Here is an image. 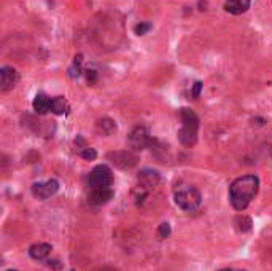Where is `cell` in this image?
Wrapping results in <instances>:
<instances>
[{
    "mask_svg": "<svg viewBox=\"0 0 272 271\" xmlns=\"http://www.w3.org/2000/svg\"><path fill=\"white\" fill-rule=\"evenodd\" d=\"M174 201L183 211H196L202 203L200 191L188 182H178L174 188Z\"/></svg>",
    "mask_w": 272,
    "mask_h": 271,
    "instance_id": "cell-2",
    "label": "cell"
},
{
    "mask_svg": "<svg viewBox=\"0 0 272 271\" xmlns=\"http://www.w3.org/2000/svg\"><path fill=\"white\" fill-rule=\"evenodd\" d=\"M136 34L137 36H145L146 32H150L152 31V24L150 23H140V24H137L136 26Z\"/></svg>",
    "mask_w": 272,
    "mask_h": 271,
    "instance_id": "cell-20",
    "label": "cell"
},
{
    "mask_svg": "<svg viewBox=\"0 0 272 271\" xmlns=\"http://www.w3.org/2000/svg\"><path fill=\"white\" fill-rule=\"evenodd\" d=\"M260 179L256 176H242L236 179L230 187V201L236 211L247 209L252 199L256 196Z\"/></svg>",
    "mask_w": 272,
    "mask_h": 271,
    "instance_id": "cell-1",
    "label": "cell"
},
{
    "mask_svg": "<svg viewBox=\"0 0 272 271\" xmlns=\"http://www.w3.org/2000/svg\"><path fill=\"white\" fill-rule=\"evenodd\" d=\"M220 271H232V269H220Z\"/></svg>",
    "mask_w": 272,
    "mask_h": 271,
    "instance_id": "cell-25",
    "label": "cell"
},
{
    "mask_svg": "<svg viewBox=\"0 0 272 271\" xmlns=\"http://www.w3.org/2000/svg\"><path fill=\"white\" fill-rule=\"evenodd\" d=\"M51 110L56 113V115H64L68 110V104L64 98H54L52 99V106H51Z\"/></svg>",
    "mask_w": 272,
    "mask_h": 271,
    "instance_id": "cell-16",
    "label": "cell"
},
{
    "mask_svg": "<svg viewBox=\"0 0 272 271\" xmlns=\"http://www.w3.org/2000/svg\"><path fill=\"white\" fill-rule=\"evenodd\" d=\"M250 8V0H226L224 10L231 15H242Z\"/></svg>",
    "mask_w": 272,
    "mask_h": 271,
    "instance_id": "cell-11",
    "label": "cell"
},
{
    "mask_svg": "<svg viewBox=\"0 0 272 271\" xmlns=\"http://www.w3.org/2000/svg\"><path fill=\"white\" fill-rule=\"evenodd\" d=\"M150 144H152V137L148 134L146 128L136 126L129 133V145L132 147L134 150H144V148H146Z\"/></svg>",
    "mask_w": 272,
    "mask_h": 271,
    "instance_id": "cell-4",
    "label": "cell"
},
{
    "mask_svg": "<svg viewBox=\"0 0 272 271\" xmlns=\"http://www.w3.org/2000/svg\"><path fill=\"white\" fill-rule=\"evenodd\" d=\"M18 82H20V74L16 72V69L2 67V71H0V90H2V93L13 90Z\"/></svg>",
    "mask_w": 272,
    "mask_h": 271,
    "instance_id": "cell-7",
    "label": "cell"
},
{
    "mask_svg": "<svg viewBox=\"0 0 272 271\" xmlns=\"http://www.w3.org/2000/svg\"><path fill=\"white\" fill-rule=\"evenodd\" d=\"M178 141L185 147H192L198 141V129L182 126L178 131Z\"/></svg>",
    "mask_w": 272,
    "mask_h": 271,
    "instance_id": "cell-13",
    "label": "cell"
},
{
    "mask_svg": "<svg viewBox=\"0 0 272 271\" xmlns=\"http://www.w3.org/2000/svg\"><path fill=\"white\" fill-rule=\"evenodd\" d=\"M200 90H202V83H200V82H196L194 86H192V98L198 99L199 96H200Z\"/></svg>",
    "mask_w": 272,
    "mask_h": 271,
    "instance_id": "cell-22",
    "label": "cell"
},
{
    "mask_svg": "<svg viewBox=\"0 0 272 271\" xmlns=\"http://www.w3.org/2000/svg\"><path fill=\"white\" fill-rule=\"evenodd\" d=\"M51 253V246L46 242H37L29 247V255L34 260H45Z\"/></svg>",
    "mask_w": 272,
    "mask_h": 271,
    "instance_id": "cell-12",
    "label": "cell"
},
{
    "mask_svg": "<svg viewBox=\"0 0 272 271\" xmlns=\"http://www.w3.org/2000/svg\"><path fill=\"white\" fill-rule=\"evenodd\" d=\"M34 110L38 113V115H46V113L51 110V106H52V99H50L46 94L43 93H38L35 96L34 99Z\"/></svg>",
    "mask_w": 272,
    "mask_h": 271,
    "instance_id": "cell-10",
    "label": "cell"
},
{
    "mask_svg": "<svg viewBox=\"0 0 272 271\" xmlns=\"http://www.w3.org/2000/svg\"><path fill=\"white\" fill-rule=\"evenodd\" d=\"M169 234H170V225L166 222L161 223L160 228H158V236H160V238H168Z\"/></svg>",
    "mask_w": 272,
    "mask_h": 271,
    "instance_id": "cell-21",
    "label": "cell"
},
{
    "mask_svg": "<svg viewBox=\"0 0 272 271\" xmlns=\"http://www.w3.org/2000/svg\"><path fill=\"white\" fill-rule=\"evenodd\" d=\"M86 78L90 83H96V80H98V74H96V71H86Z\"/></svg>",
    "mask_w": 272,
    "mask_h": 271,
    "instance_id": "cell-23",
    "label": "cell"
},
{
    "mask_svg": "<svg viewBox=\"0 0 272 271\" xmlns=\"http://www.w3.org/2000/svg\"><path fill=\"white\" fill-rule=\"evenodd\" d=\"M108 160L118 166L121 169H130L137 164V155H134L129 150H121V152H112L108 153Z\"/></svg>",
    "mask_w": 272,
    "mask_h": 271,
    "instance_id": "cell-5",
    "label": "cell"
},
{
    "mask_svg": "<svg viewBox=\"0 0 272 271\" xmlns=\"http://www.w3.org/2000/svg\"><path fill=\"white\" fill-rule=\"evenodd\" d=\"M59 190V182L54 179H50L46 182H38L32 185V195L38 199H48L52 195H56Z\"/></svg>",
    "mask_w": 272,
    "mask_h": 271,
    "instance_id": "cell-6",
    "label": "cell"
},
{
    "mask_svg": "<svg viewBox=\"0 0 272 271\" xmlns=\"http://www.w3.org/2000/svg\"><path fill=\"white\" fill-rule=\"evenodd\" d=\"M113 182V174L112 169L107 164H99L90 172L88 176V185L91 190H99V188H110Z\"/></svg>",
    "mask_w": 272,
    "mask_h": 271,
    "instance_id": "cell-3",
    "label": "cell"
},
{
    "mask_svg": "<svg viewBox=\"0 0 272 271\" xmlns=\"http://www.w3.org/2000/svg\"><path fill=\"white\" fill-rule=\"evenodd\" d=\"M113 198V191L110 188H99V190H91L88 201L94 206H102Z\"/></svg>",
    "mask_w": 272,
    "mask_h": 271,
    "instance_id": "cell-9",
    "label": "cell"
},
{
    "mask_svg": "<svg viewBox=\"0 0 272 271\" xmlns=\"http://www.w3.org/2000/svg\"><path fill=\"white\" fill-rule=\"evenodd\" d=\"M8 271H18V269H8Z\"/></svg>",
    "mask_w": 272,
    "mask_h": 271,
    "instance_id": "cell-26",
    "label": "cell"
},
{
    "mask_svg": "<svg viewBox=\"0 0 272 271\" xmlns=\"http://www.w3.org/2000/svg\"><path fill=\"white\" fill-rule=\"evenodd\" d=\"M100 271H116V269H113V268H104V269H100Z\"/></svg>",
    "mask_w": 272,
    "mask_h": 271,
    "instance_id": "cell-24",
    "label": "cell"
},
{
    "mask_svg": "<svg viewBox=\"0 0 272 271\" xmlns=\"http://www.w3.org/2000/svg\"><path fill=\"white\" fill-rule=\"evenodd\" d=\"M180 118H182V126L199 129V118L191 109H182L180 110Z\"/></svg>",
    "mask_w": 272,
    "mask_h": 271,
    "instance_id": "cell-14",
    "label": "cell"
},
{
    "mask_svg": "<svg viewBox=\"0 0 272 271\" xmlns=\"http://www.w3.org/2000/svg\"><path fill=\"white\" fill-rule=\"evenodd\" d=\"M234 226L236 230L240 231V233H245V231H250L252 230V218L247 217V215H239L234 218Z\"/></svg>",
    "mask_w": 272,
    "mask_h": 271,
    "instance_id": "cell-15",
    "label": "cell"
},
{
    "mask_svg": "<svg viewBox=\"0 0 272 271\" xmlns=\"http://www.w3.org/2000/svg\"><path fill=\"white\" fill-rule=\"evenodd\" d=\"M82 156H83L84 160H88V161H92V160H96V156H98V153H96L94 148H91V147H84V148H82Z\"/></svg>",
    "mask_w": 272,
    "mask_h": 271,
    "instance_id": "cell-19",
    "label": "cell"
},
{
    "mask_svg": "<svg viewBox=\"0 0 272 271\" xmlns=\"http://www.w3.org/2000/svg\"><path fill=\"white\" fill-rule=\"evenodd\" d=\"M138 183H140L138 187H142L145 190H150L160 183V174L153 169H144L138 174Z\"/></svg>",
    "mask_w": 272,
    "mask_h": 271,
    "instance_id": "cell-8",
    "label": "cell"
},
{
    "mask_svg": "<svg viewBox=\"0 0 272 271\" xmlns=\"http://www.w3.org/2000/svg\"><path fill=\"white\" fill-rule=\"evenodd\" d=\"M82 63H83L82 56H80V55L75 56L74 66L68 69V75L72 77V78H75V77H80V74H82Z\"/></svg>",
    "mask_w": 272,
    "mask_h": 271,
    "instance_id": "cell-18",
    "label": "cell"
},
{
    "mask_svg": "<svg viewBox=\"0 0 272 271\" xmlns=\"http://www.w3.org/2000/svg\"><path fill=\"white\" fill-rule=\"evenodd\" d=\"M98 128L102 131L104 134L108 136V134H113L116 131V123L110 118H102V120L98 121Z\"/></svg>",
    "mask_w": 272,
    "mask_h": 271,
    "instance_id": "cell-17",
    "label": "cell"
}]
</instances>
